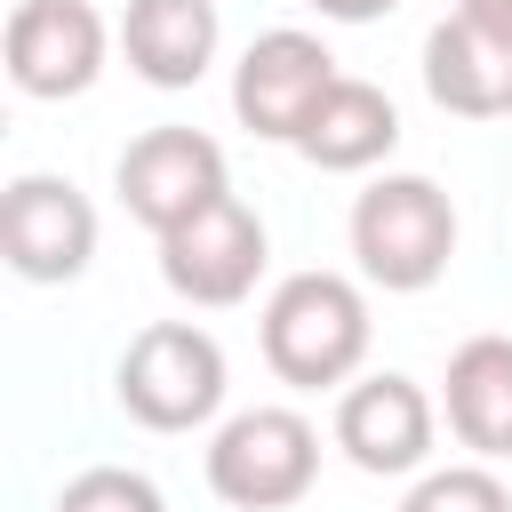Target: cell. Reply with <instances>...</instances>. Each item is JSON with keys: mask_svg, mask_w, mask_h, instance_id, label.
Returning a JSON list of instances; mask_svg holds the SVG:
<instances>
[{"mask_svg": "<svg viewBox=\"0 0 512 512\" xmlns=\"http://www.w3.org/2000/svg\"><path fill=\"white\" fill-rule=\"evenodd\" d=\"M368 360V296L344 272H288L264 296V368L296 392H328Z\"/></svg>", "mask_w": 512, "mask_h": 512, "instance_id": "cell-1", "label": "cell"}, {"mask_svg": "<svg viewBox=\"0 0 512 512\" xmlns=\"http://www.w3.org/2000/svg\"><path fill=\"white\" fill-rule=\"evenodd\" d=\"M352 256H360V280L392 296L432 288L456 256V200L432 176H376L352 200Z\"/></svg>", "mask_w": 512, "mask_h": 512, "instance_id": "cell-2", "label": "cell"}, {"mask_svg": "<svg viewBox=\"0 0 512 512\" xmlns=\"http://www.w3.org/2000/svg\"><path fill=\"white\" fill-rule=\"evenodd\" d=\"M112 392L144 432H192L224 408V344L192 320H152L128 336Z\"/></svg>", "mask_w": 512, "mask_h": 512, "instance_id": "cell-3", "label": "cell"}, {"mask_svg": "<svg viewBox=\"0 0 512 512\" xmlns=\"http://www.w3.org/2000/svg\"><path fill=\"white\" fill-rule=\"evenodd\" d=\"M320 480V432L296 408H240L208 440V488L232 512H288Z\"/></svg>", "mask_w": 512, "mask_h": 512, "instance_id": "cell-4", "label": "cell"}, {"mask_svg": "<svg viewBox=\"0 0 512 512\" xmlns=\"http://www.w3.org/2000/svg\"><path fill=\"white\" fill-rule=\"evenodd\" d=\"M112 184H120V208H128L152 240L176 232V224H192L208 200L232 192V176H224V144L200 136V128H144V136L120 152Z\"/></svg>", "mask_w": 512, "mask_h": 512, "instance_id": "cell-5", "label": "cell"}, {"mask_svg": "<svg viewBox=\"0 0 512 512\" xmlns=\"http://www.w3.org/2000/svg\"><path fill=\"white\" fill-rule=\"evenodd\" d=\"M344 72H336V56L312 40V32H256L248 40V56L232 64V112H240V128H256L264 144H296L304 136V120L320 112V96L336 88Z\"/></svg>", "mask_w": 512, "mask_h": 512, "instance_id": "cell-6", "label": "cell"}, {"mask_svg": "<svg viewBox=\"0 0 512 512\" xmlns=\"http://www.w3.org/2000/svg\"><path fill=\"white\" fill-rule=\"evenodd\" d=\"M0 256L16 280H80L96 256V208L72 176H16L0 192Z\"/></svg>", "mask_w": 512, "mask_h": 512, "instance_id": "cell-7", "label": "cell"}, {"mask_svg": "<svg viewBox=\"0 0 512 512\" xmlns=\"http://www.w3.org/2000/svg\"><path fill=\"white\" fill-rule=\"evenodd\" d=\"M256 272H264V216H256L240 192H224V200H208L192 224L160 232V280H168L184 304L224 312V304H240V296L256 288Z\"/></svg>", "mask_w": 512, "mask_h": 512, "instance_id": "cell-8", "label": "cell"}, {"mask_svg": "<svg viewBox=\"0 0 512 512\" xmlns=\"http://www.w3.org/2000/svg\"><path fill=\"white\" fill-rule=\"evenodd\" d=\"M104 72V16L88 0H16L8 8V80L40 104L96 88Z\"/></svg>", "mask_w": 512, "mask_h": 512, "instance_id": "cell-9", "label": "cell"}, {"mask_svg": "<svg viewBox=\"0 0 512 512\" xmlns=\"http://www.w3.org/2000/svg\"><path fill=\"white\" fill-rule=\"evenodd\" d=\"M432 400H424V384L416 376H360V384H344V400H336V448L360 464V472H376V480H392V472H416L424 456H432Z\"/></svg>", "mask_w": 512, "mask_h": 512, "instance_id": "cell-10", "label": "cell"}, {"mask_svg": "<svg viewBox=\"0 0 512 512\" xmlns=\"http://www.w3.org/2000/svg\"><path fill=\"white\" fill-rule=\"evenodd\" d=\"M424 96L456 120H504L512 112V40L472 16H440L424 32Z\"/></svg>", "mask_w": 512, "mask_h": 512, "instance_id": "cell-11", "label": "cell"}, {"mask_svg": "<svg viewBox=\"0 0 512 512\" xmlns=\"http://www.w3.org/2000/svg\"><path fill=\"white\" fill-rule=\"evenodd\" d=\"M216 0H128L120 8V48H128V72L152 80V88H192L208 64H216Z\"/></svg>", "mask_w": 512, "mask_h": 512, "instance_id": "cell-12", "label": "cell"}, {"mask_svg": "<svg viewBox=\"0 0 512 512\" xmlns=\"http://www.w3.org/2000/svg\"><path fill=\"white\" fill-rule=\"evenodd\" d=\"M440 416H448V432H456L480 464L512 456V336H464V344L448 352Z\"/></svg>", "mask_w": 512, "mask_h": 512, "instance_id": "cell-13", "label": "cell"}, {"mask_svg": "<svg viewBox=\"0 0 512 512\" xmlns=\"http://www.w3.org/2000/svg\"><path fill=\"white\" fill-rule=\"evenodd\" d=\"M392 144H400V112H392V96L376 80H336L320 96V112L304 120V136H296V152L312 168H328V176H360Z\"/></svg>", "mask_w": 512, "mask_h": 512, "instance_id": "cell-14", "label": "cell"}, {"mask_svg": "<svg viewBox=\"0 0 512 512\" xmlns=\"http://www.w3.org/2000/svg\"><path fill=\"white\" fill-rule=\"evenodd\" d=\"M400 512H512V496L488 464H440L400 496Z\"/></svg>", "mask_w": 512, "mask_h": 512, "instance_id": "cell-15", "label": "cell"}, {"mask_svg": "<svg viewBox=\"0 0 512 512\" xmlns=\"http://www.w3.org/2000/svg\"><path fill=\"white\" fill-rule=\"evenodd\" d=\"M56 512H168V504H160V488H152L144 472H128V464H88V472L64 480Z\"/></svg>", "mask_w": 512, "mask_h": 512, "instance_id": "cell-16", "label": "cell"}, {"mask_svg": "<svg viewBox=\"0 0 512 512\" xmlns=\"http://www.w3.org/2000/svg\"><path fill=\"white\" fill-rule=\"evenodd\" d=\"M320 16H336V24H376V16H392L400 0H312Z\"/></svg>", "mask_w": 512, "mask_h": 512, "instance_id": "cell-17", "label": "cell"}, {"mask_svg": "<svg viewBox=\"0 0 512 512\" xmlns=\"http://www.w3.org/2000/svg\"><path fill=\"white\" fill-rule=\"evenodd\" d=\"M456 16H472V24H488V32L512 40V0H456Z\"/></svg>", "mask_w": 512, "mask_h": 512, "instance_id": "cell-18", "label": "cell"}]
</instances>
